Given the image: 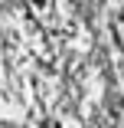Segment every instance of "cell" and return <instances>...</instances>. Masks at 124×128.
<instances>
[{
    "label": "cell",
    "mask_w": 124,
    "mask_h": 128,
    "mask_svg": "<svg viewBox=\"0 0 124 128\" xmlns=\"http://www.w3.org/2000/svg\"><path fill=\"white\" fill-rule=\"evenodd\" d=\"M42 128H59V125H56V122H46V125H42Z\"/></svg>",
    "instance_id": "obj_2"
},
{
    "label": "cell",
    "mask_w": 124,
    "mask_h": 128,
    "mask_svg": "<svg viewBox=\"0 0 124 128\" xmlns=\"http://www.w3.org/2000/svg\"><path fill=\"white\" fill-rule=\"evenodd\" d=\"M30 4H33V7H42V4H46V0H30Z\"/></svg>",
    "instance_id": "obj_1"
}]
</instances>
